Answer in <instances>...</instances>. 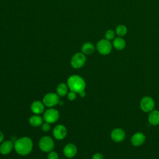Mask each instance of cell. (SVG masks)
<instances>
[{
  "label": "cell",
  "instance_id": "cell-11",
  "mask_svg": "<svg viewBox=\"0 0 159 159\" xmlns=\"http://www.w3.org/2000/svg\"><path fill=\"white\" fill-rule=\"evenodd\" d=\"M67 134L66 128L61 124H58L56 125L53 130V135L55 139L60 140L65 138Z\"/></svg>",
  "mask_w": 159,
  "mask_h": 159
},
{
  "label": "cell",
  "instance_id": "cell-14",
  "mask_svg": "<svg viewBox=\"0 0 159 159\" xmlns=\"http://www.w3.org/2000/svg\"><path fill=\"white\" fill-rule=\"evenodd\" d=\"M14 148V143L11 140H6L0 145V153L2 155H7L10 153Z\"/></svg>",
  "mask_w": 159,
  "mask_h": 159
},
{
  "label": "cell",
  "instance_id": "cell-19",
  "mask_svg": "<svg viewBox=\"0 0 159 159\" xmlns=\"http://www.w3.org/2000/svg\"><path fill=\"white\" fill-rule=\"evenodd\" d=\"M57 94L59 96H65L68 93V86L66 84L64 83H60L57 87Z\"/></svg>",
  "mask_w": 159,
  "mask_h": 159
},
{
  "label": "cell",
  "instance_id": "cell-12",
  "mask_svg": "<svg viewBox=\"0 0 159 159\" xmlns=\"http://www.w3.org/2000/svg\"><path fill=\"white\" fill-rule=\"evenodd\" d=\"M77 153V147L73 143L66 144L63 148L64 155L68 158H71L74 157Z\"/></svg>",
  "mask_w": 159,
  "mask_h": 159
},
{
  "label": "cell",
  "instance_id": "cell-26",
  "mask_svg": "<svg viewBox=\"0 0 159 159\" xmlns=\"http://www.w3.org/2000/svg\"><path fill=\"white\" fill-rule=\"evenodd\" d=\"M4 134L0 130V143H1L4 140Z\"/></svg>",
  "mask_w": 159,
  "mask_h": 159
},
{
  "label": "cell",
  "instance_id": "cell-8",
  "mask_svg": "<svg viewBox=\"0 0 159 159\" xmlns=\"http://www.w3.org/2000/svg\"><path fill=\"white\" fill-rule=\"evenodd\" d=\"M60 101L59 96L57 93H48L46 94L43 98V103L45 106L48 107H52L57 104H58Z\"/></svg>",
  "mask_w": 159,
  "mask_h": 159
},
{
  "label": "cell",
  "instance_id": "cell-9",
  "mask_svg": "<svg viewBox=\"0 0 159 159\" xmlns=\"http://www.w3.org/2000/svg\"><path fill=\"white\" fill-rule=\"evenodd\" d=\"M125 132L121 128H115L111 132V138L116 143H120L125 139Z\"/></svg>",
  "mask_w": 159,
  "mask_h": 159
},
{
  "label": "cell",
  "instance_id": "cell-27",
  "mask_svg": "<svg viewBox=\"0 0 159 159\" xmlns=\"http://www.w3.org/2000/svg\"><path fill=\"white\" fill-rule=\"evenodd\" d=\"M79 95L80 96V97H81V98H84V97L86 96V93H85V91H82V92L80 93H79Z\"/></svg>",
  "mask_w": 159,
  "mask_h": 159
},
{
  "label": "cell",
  "instance_id": "cell-20",
  "mask_svg": "<svg viewBox=\"0 0 159 159\" xmlns=\"http://www.w3.org/2000/svg\"><path fill=\"white\" fill-rule=\"evenodd\" d=\"M115 32H116V34L118 37H122L125 36L127 34V29L125 25H124L123 24H120V25H119L116 27V30H115Z\"/></svg>",
  "mask_w": 159,
  "mask_h": 159
},
{
  "label": "cell",
  "instance_id": "cell-16",
  "mask_svg": "<svg viewBox=\"0 0 159 159\" xmlns=\"http://www.w3.org/2000/svg\"><path fill=\"white\" fill-rule=\"evenodd\" d=\"M112 47L117 50H122L125 48L126 42L125 40L121 37H117L112 40Z\"/></svg>",
  "mask_w": 159,
  "mask_h": 159
},
{
  "label": "cell",
  "instance_id": "cell-24",
  "mask_svg": "<svg viewBox=\"0 0 159 159\" xmlns=\"http://www.w3.org/2000/svg\"><path fill=\"white\" fill-rule=\"evenodd\" d=\"M76 94L75 92L71 91H70V92L68 93L67 95V98L70 101H74L76 98Z\"/></svg>",
  "mask_w": 159,
  "mask_h": 159
},
{
  "label": "cell",
  "instance_id": "cell-4",
  "mask_svg": "<svg viewBox=\"0 0 159 159\" xmlns=\"http://www.w3.org/2000/svg\"><path fill=\"white\" fill-rule=\"evenodd\" d=\"M54 146V141L50 136L42 137L39 142V147L40 149L44 152H50L53 150Z\"/></svg>",
  "mask_w": 159,
  "mask_h": 159
},
{
  "label": "cell",
  "instance_id": "cell-18",
  "mask_svg": "<svg viewBox=\"0 0 159 159\" xmlns=\"http://www.w3.org/2000/svg\"><path fill=\"white\" fill-rule=\"evenodd\" d=\"M95 50L94 45L91 42H85L81 46V52L84 55H91L92 54Z\"/></svg>",
  "mask_w": 159,
  "mask_h": 159
},
{
  "label": "cell",
  "instance_id": "cell-22",
  "mask_svg": "<svg viewBox=\"0 0 159 159\" xmlns=\"http://www.w3.org/2000/svg\"><path fill=\"white\" fill-rule=\"evenodd\" d=\"M47 159H58V154L55 151H50L48 152Z\"/></svg>",
  "mask_w": 159,
  "mask_h": 159
},
{
  "label": "cell",
  "instance_id": "cell-1",
  "mask_svg": "<svg viewBox=\"0 0 159 159\" xmlns=\"http://www.w3.org/2000/svg\"><path fill=\"white\" fill-rule=\"evenodd\" d=\"M33 148V142L28 137H22L17 139L14 143V148L17 153L25 156L29 154Z\"/></svg>",
  "mask_w": 159,
  "mask_h": 159
},
{
  "label": "cell",
  "instance_id": "cell-25",
  "mask_svg": "<svg viewBox=\"0 0 159 159\" xmlns=\"http://www.w3.org/2000/svg\"><path fill=\"white\" fill-rule=\"evenodd\" d=\"M91 159H104V157L102 153L97 152V153H95L94 154H93Z\"/></svg>",
  "mask_w": 159,
  "mask_h": 159
},
{
  "label": "cell",
  "instance_id": "cell-17",
  "mask_svg": "<svg viewBox=\"0 0 159 159\" xmlns=\"http://www.w3.org/2000/svg\"><path fill=\"white\" fill-rule=\"evenodd\" d=\"M43 119L40 116H39V114H35L30 116L29 122L32 126L39 127L41 126V125L43 124Z\"/></svg>",
  "mask_w": 159,
  "mask_h": 159
},
{
  "label": "cell",
  "instance_id": "cell-5",
  "mask_svg": "<svg viewBox=\"0 0 159 159\" xmlns=\"http://www.w3.org/2000/svg\"><path fill=\"white\" fill-rule=\"evenodd\" d=\"M86 61V55L82 52H78L73 55L71 57L70 64L71 66L75 69H79L82 68Z\"/></svg>",
  "mask_w": 159,
  "mask_h": 159
},
{
  "label": "cell",
  "instance_id": "cell-15",
  "mask_svg": "<svg viewBox=\"0 0 159 159\" xmlns=\"http://www.w3.org/2000/svg\"><path fill=\"white\" fill-rule=\"evenodd\" d=\"M148 121L153 126L159 125V111L153 109L150 112L148 116Z\"/></svg>",
  "mask_w": 159,
  "mask_h": 159
},
{
  "label": "cell",
  "instance_id": "cell-21",
  "mask_svg": "<svg viewBox=\"0 0 159 159\" xmlns=\"http://www.w3.org/2000/svg\"><path fill=\"white\" fill-rule=\"evenodd\" d=\"M105 39L111 41L113 40L115 38L116 36V32L112 30V29H109L105 32Z\"/></svg>",
  "mask_w": 159,
  "mask_h": 159
},
{
  "label": "cell",
  "instance_id": "cell-6",
  "mask_svg": "<svg viewBox=\"0 0 159 159\" xmlns=\"http://www.w3.org/2000/svg\"><path fill=\"white\" fill-rule=\"evenodd\" d=\"M155 106L154 99L150 96H144L143 97L140 102V107L141 110L147 113H149L154 109Z\"/></svg>",
  "mask_w": 159,
  "mask_h": 159
},
{
  "label": "cell",
  "instance_id": "cell-3",
  "mask_svg": "<svg viewBox=\"0 0 159 159\" xmlns=\"http://www.w3.org/2000/svg\"><path fill=\"white\" fill-rule=\"evenodd\" d=\"M96 49L101 55H107L112 51V44L109 40L106 39H102L97 42Z\"/></svg>",
  "mask_w": 159,
  "mask_h": 159
},
{
  "label": "cell",
  "instance_id": "cell-2",
  "mask_svg": "<svg viewBox=\"0 0 159 159\" xmlns=\"http://www.w3.org/2000/svg\"><path fill=\"white\" fill-rule=\"evenodd\" d=\"M67 85L70 91L78 94L84 91L86 88L84 80L81 76L77 75H71L68 78Z\"/></svg>",
  "mask_w": 159,
  "mask_h": 159
},
{
  "label": "cell",
  "instance_id": "cell-23",
  "mask_svg": "<svg viewBox=\"0 0 159 159\" xmlns=\"http://www.w3.org/2000/svg\"><path fill=\"white\" fill-rule=\"evenodd\" d=\"M41 129L45 132H48L50 130V124L46 122H43V124L41 125Z\"/></svg>",
  "mask_w": 159,
  "mask_h": 159
},
{
  "label": "cell",
  "instance_id": "cell-10",
  "mask_svg": "<svg viewBox=\"0 0 159 159\" xmlns=\"http://www.w3.org/2000/svg\"><path fill=\"white\" fill-rule=\"evenodd\" d=\"M145 135L142 132H137L132 135L130 142L133 146L138 147L142 146L145 142Z\"/></svg>",
  "mask_w": 159,
  "mask_h": 159
},
{
  "label": "cell",
  "instance_id": "cell-7",
  "mask_svg": "<svg viewBox=\"0 0 159 159\" xmlns=\"http://www.w3.org/2000/svg\"><path fill=\"white\" fill-rule=\"evenodd\" d=\"M59 112L56 109L49 107L43 112V119L45 122L49 124H53L56 122L59 119Z\"/></svg>",
  "mask_w": 159,
  "mask_h": 159
},
{
  "label": "cell",
  "instance_id": "cell-13",
  "mask_svg": "<svg viewBox=\"0 0 159 159\" xmlns=\"http://www.w3.org/2000/svg\"><path fill=\"white\" fill-rule=\"evenodd\" d=\"M31 111L35 114H40L44 112L45 105L43 102L40 101H34L30 106Z\"/></svg>",
  "mask_w": 159,
  "mask_h": 159
}]
</instances>
